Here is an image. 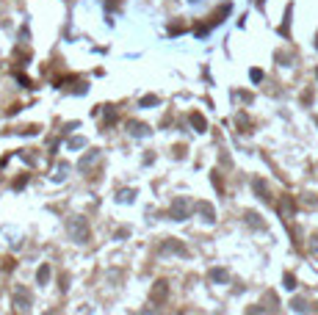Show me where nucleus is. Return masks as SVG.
<instances>
[{
    "instance_id": "obj_5",
    "label": "nucleus",
    "mask_w": 318,
    "mask_h": 315,
    "mask_svg": "<svg viewBox=\"0 0 318 315\" xmlns=\"http://www.w3.org/2000/svg\"><path fill=\"white\" fill-rule=\"evenodd\" d=\"M210 277H213L216 282H227V271H222V268H213V271H210Z\"/></svg>"
},
{
    "instance_id": "obj_8",
    "label": "nucleus",
    "mask_w": 318,
    "mask_h": 315,
    "mask_svg": "<svg viewBox=\"0 0 318 315\" xmlns=\"http://www.w3.org/2000/svg\"><path fill=\"white\" fill-rule=\"evenodd\" d=\"M285 288H288V290H293V288H296V279H293L291 274H285Z\"/></svg>"
},
{
    "instance_id": "obj_9",
    "label": "nucleus",
    "mask_w": 318,
    "mask_h": 315,
    "mask_svg": "<svg viewBox=\"0 0 318 315\" xmlns=\"http://www.w3.org/2000/svg\"><path fill=\"white\" fill-rule=\"evenodd\" d=\"M50 279V268H47V265H44L42 271H39V282H47Z\"/></svg>"
},
{
    "instance_id": "obj_3",
    "label": "nucleus",
    "mask_w": 318,
    "mask_h": 315,
    "mask_svg": "<svg viewBox=\"0 0 318 315\" xmlns=\"http://www.w3.org/2000/svg\"><path fill=\"white\" fill-rule=\"evenodd\" d=\"M197 210L205 216V222H213V207H210L207 202H197Z\"/></svg>"
},
{
    "instance_id": "obj_2",
    "label": "nucleus",
    "mask_w": 318,
    "mask_h": 315,
    "mask_svg": "<svg viewBox=\"0 0 318 315\" xmlns=\"http://www.w3.org/2000/svg\"><path fill=\"white\" fill-rule=\"evenodd\" d=\"M280 216H282L285 222H291L293 219V202L291 199H282V202H280Z\"/></svg>"
},
{
    "instance_id": "obj_6",
    "label": "nucleus",
    "mask_w": 318,
    "mask_h": 315,
    "mask_svg": "<svg viewBox=\"0 0 318 315\" xmlns=\"http://www.w3.org/2000/svg\"><path fill=\"white\" fill-rule=\"evenodd\" d=\"M293 310H296V313H304V310H307V304H304V301H301V298H293Z\"/></svg>"
},
{
    "instance_id": "obj_7",
    "label": "nucleus",
    "mask_w": 318,
    "mask_h": 315,
    "mask_svg": "<svg viewBox=\"0 0 318 315\" xmlns=\"http://www.w3.org/2000/svg\"><path fill=\"white\" fill-rule=\"evenodd\" d=\"M310 252L318 257V235H313V238H310Z\"/></svg>"
},
{
    "instance_id": "obj_1",
    "label": "nucleus",
    "mask_w": 318,
    "mask_h": 315,
    "mask_svg": "<svg viewBox=\"0 0 318 315\" xmlns=\"http://www.w3.org/2000/svg\"><path fill=\"white\" fill-rule=\"evenodd\" d=\"M172 216L177 219V222H183V219L188 216V202H186V199H177V202H174V207H172Z\"/></svg>"
},
{
    "instance_id": "obj_4",
    "label": "nucleus",
    "mask_w": 318,
    "mask_h": 315,
    "mask_svg": "<svg viewBox=\"0 0 318 315\" xmlns=\"http://www.w3.org/2000/svg\"><path fill=\"white\" fill-rule=\"evenodd\" d=\"M255 191H258V194H260V199H268V188L263 185L260 180H255Z\"/></svg>"
}]
</instances>
